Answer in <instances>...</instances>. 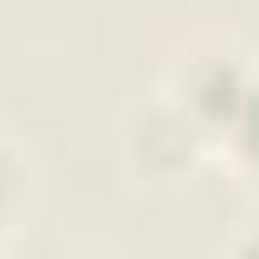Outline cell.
<instances>
[{"mask_svg": "<svg viewBox=\"0 0 259 259\" xmlns=\"http://www.w3.org/2000/svg\"><path fill=\"white\" fill-rule=\"evenodd\" d=\"M259 81V66L229 46V41H193L188 51L173 56L168 76H163V97L208 138V148H219L229 117L239 112V102L249 97V87Z\"/></svg>", "mask_w": 259, "mask_h": 259, "instance_id": "1", "label": "cell"}, {"mask_svg": "<svg viewBox=\"0 0 259 259\" xmlns=\"http://www.w3.org/2000/svg\"><path fill=\"white\" fill-rule=\"evenodd\" d=\"M26 183H31L26 158L11 148L6 133H0V239H6L21 224V213H26Z\"/></svg>", "mask_w": 259, "mask_h": 259, "instance_id": "4", "label": "cell"}, {"mask_svg": "<svg viewBox=\"0 0 259 259\" xmlns=\"http://www.w3.org/2000/svg\"><path fill=\"white\" fill-rule=\"evenodd\" d=\"M234 249H239V254H259V229L244 234V239H234Z\"/></svg>", "mask_w": 259, "mask_h": 259, "instance_id": "5", "label": "cell"}, {"mask_svg": "<svg viewBox=\"0 0 259 259\" xmlns=\"http://www.w3.org/2000/svg\"><path fill=\"white\" fill-rule=\"evenodd\" d=\"M122 153L127 168L148 183H178L198 168V158L208 153V138L158 92L153 102H138L122 122Z\"/></svg>", "mask_w": 259, "mask_h": 259, "instance_id": "2", "label": "cell"}, {"mask_svg": "<svg viewBox=\"0 0 259 259\" xmlns=\"http://www.w3.org/2000/svg\"><path fill=\"white\" fill-rule=\"evenodd\" d=\"M219 153L234 163V173H239L249 188H259V81L249 87V97H244L239 112L229 117L224 138H219Z\"/></svg>", "mask_w": 259, "mask_h": 259, "instance_id": "3", "label": "cell"}]
</instances>
